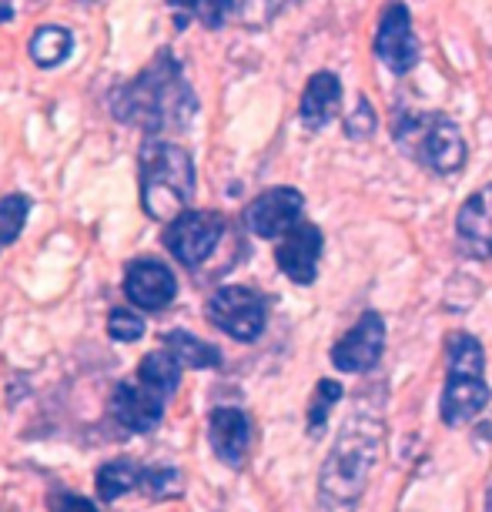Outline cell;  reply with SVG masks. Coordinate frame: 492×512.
Returning <instances> with one entry per match:
<instances>
[{
	"label": "cell",
	"mask_w": 492,
	"mask_h": 512,
	"mask_svg": "<svg viewBox=\"0 0 492 512\" xmlns=\"http://www.w3.org/2000/svg\"><path fill=\"white\" fill-rule=\"evenodd\" d=\"M138 185L144 215L171 225L195 198V161L181 144L144 138L138 151Z\"/></svg>",
	"instance_id": "3"
},
{
	"label": "cell",
	"mask_w": 492,
	"mask_h": 512,
	"mask_svg": "<svg viewBox=\"0 0 492 512\" xmlns=\"http://www.w3.org/2000/svg\"><path fill=\"white\" fill-rule=\"evenodd\" d=\"M385 349V322L379 312H362L355 328L345 332L332 349V365L339 372H369L379 365Z\"/></svg>",
	"instance_id": "11"
},
{
	"label": "cell",
	"mask_w": 492,
	"mask_h": 512,
	"mask_svg": "<svg viewBox=\"0 0 492 512\" xmlns=\"http://www.w3.org/2000/svg\"><path fill=\"white\" fill-rule=\"evenodd\" d=\"M51 512H101L91 499L77 496V492H54L51 496Z\"/></svg>",
	"instance_id": "28"
},
{
	"label": "cell",
	"mask_w": 492,
	"mask_h": 512,
	"mask_svg": "<svg viewBox=\"0 0 492 512\" xmlns=\"http://www.w3.org/2000/svg\"><path fill=\"white\" fill-rule=\"evenodd\" d=\"M208 439L215 456L225 462V466L238 469L248 456V442H252V422L241 409H231V405H221L208 415Z\"/></svg>",
	"instance_id": "15"
},
{
	"label": "cell",
	"mask_w": 492,
	"mask_h": 512,
	"mask_svg": "<svg viewBox=\"0 0 492 512\" xmlns=\"http://www.w3.org/2000/svg\"><path fill=\"white\" fill-rule=\"evenodd\" d=\"M342 111V81L332 71H315L308 77L302 104H298V118L308 131H322L328 121H335Z\"/></svg>",
	"instance_id": "16"
},
{
	"label": "cell",
	"mask_w": 492,
	"mask_h": 512,
	"mask_svg": "<svg viewBox=\"0 0 492 512\" xmlns=\"http://www.w3.org/2000/svg\"><path fill=\"white\" fill-rule=\"evenodd\" d=\"M208 318L211 325L238 342H255L265 332L268 302L262 292L248 285H225L208 298Z\"/></svg>",
	"instance_id": "6"
},
{
	"label": "cell",
	"mask_w": 492,
	"mask_h": 512,
	"mask_svg": "<svg viewBox=\"0 0 492 512\" xmlns=\"http://www.w3.org/2000/svg\"><path fill=\"white\" fill-rule=\"evenodd\" d=\"M198 0H171V7H178V11H195Z\"/></svg>",
	"instance_id": "30"
},
{
	"label": "cell",
	"mask_w": 492,
	"mask_h": 512,
	"mask_svg": "<svg viewBox=\"0 0 492 512\" xmlns=\"http://www.w3.org/2000/svg\"><path fill=\"white\" fill-rule=\"evenodd\" d=\"M392 138L405 158L436 175H456L466 164V138L459 124L436 111H395Z\"/></svg>",
	"instance_id": "4"
},
{
	"label": "cell",
	"mask_w": 492,
	"mask_h": 512,
	"mask_svg": "<svg viewBox=\"0 0 492 512\" xmlns=\"http://www.w3.org/2000/svg\"><path fill=\"white\" fill-rule=\"evenodd\" d=\"M164 395L141 382H118L111 395V412L124 429L134 432V436H144V432L158 429L161 415H164Z\"/></svg>",
	"instance_id": "13"
},
{
	"label": "cell",
	"mask_w": 492,
	"mask_h": 512,
	"mask_svg": "<svg viewBox=\"0 0 492 512\" xmlns=\"http://www.w3.org/2000/svg\"><path fill=\"white\" fill-rule=\"evenodd\" d=\"M221 235H225V218L218 211H185L164 228V248L178 258L185 268H198L211 251L218 248Z\"/></svg>",
	"instance_id": "7"
},
{
	"label": "cell",
	"mask_w": 492,
	"mask_h": 512,
	"mask_svg": "<svg viewBox=\"0 0 492 512\" xmlns=\"http://www.w3.org/2000/svg\"><path fill=\"white\" fill-rule=\"evenodd\" d=\"M141 489L148 492L151 499L168 502V499H178L181 492H185V479H181V472L171 469V466H154V469H144Z\"/></svg>",
	"instance_id": "22"
},
{
	"label": "cell",
	"mask_w": 492,
	"mask_h": 512,
	"mask_svg": "<svg viewBox=\"0 0 492 512\" xmlns=\"http://www.w3.org/2000/svg\"><path fill=\"white\" fill-rule=\"evenodd\" d=\"M449 372L446 389H442V422L462 425L489 405V382H486V359H482V345L469 332L449 335Z\"/></svg>",
	"instance_id": "5"
},
{
	"label": "cell",
	"mask_w": 492,
	"mask_h": 512,
	"mask_svg": "<svg viewBox=\"0 0 492 512\" xmlns=\"http://www.w3.org/2000/svg\"><path fill=\"white\" fill-rule=\"evenodd\" d=\"M385 425L369 412H352L335 436V446L328 452L318 496L325 512H352L359 506L375 462L382 459Z\"/></svg>",
	"instance_id": "2"
},
{
	"label": "cell",
	"mask_w": 492,
	"mask_h": 512,
	"mask_svg": "<svg viewBox=\"0 0 492 512\" xmlns=\"http://www.w3.org/2000/svg\"><path fill=\"white\" fill-rule=\"evenodd\" d=\"M231 11H235V0H198L191 14H195L208 31H218V27H225Z\"/></svg>",
	"instance_id": "27"
},
{
	"label": "cell",
	"mask_w": 492,
	"mask_h": 512,
	"mask_svg": "<svg viewBox=\"0 0 492 512\" xmlns=\"http://www.w3.org/2000/svg\"><path fill=\"white\" fill-rule=\"evenodd\" d=\"M339 399H342V385L339 382H328V379L318 382L315 399H312V409H308V432H312V436L325 425L328 412H332V405L339 402Z\"/></svg>",
	"instance_id": "23"
},
{
	"label": "cell",
	"mask_w": 492,
	"mask_h": 512,
	"mask_svg": "<svg viewBox=\"0 0 492 512\" xmlns=\"http://www.w3.org/2000/svg\"><path fill=\"white\" fill-rule=\"evenodd\" d=\"M138 382L148 385V389H154L158 395H164V399H171L181 385V362L168 349L144 355L138 365Z\"/></svg>",
	"instance_id": "18"
},
{
	"label": "cell",
	"mask_w": 492,
	"mask_h": 512,
	"mask_svg": "<svg viewBox=\"0 0 492 512\" xmlns=\"http://www.w3.org/2000/svg\"><path fill=\"white\" fill-rule=\"evenodd\" d=\"M124 295L141 312H161V308L175 302L178 278L158 258H134L128 272H124Z\"/></svg>",
	"instance_id": "10"
},
{
	"label": "cell",
	"mask_w": 492,
	"mask_h": 512,
	"mask_svg": "<svg viewBox=\"0 0 492 512\" xmlns=\"http://www.w3.org/2000/svg\"><path fill=\"white\" fill-rule=\"evenodd\" d=\"M108 335L114 342H138L144 335V318L138 312H128V308H114L108 315Z\"/></svg>",
	"instance_id": "24"
},
{
	"label": "cell",
	"mask_w": 492,
	"mask_h": 512,
	"mask_svg": "<svg viewBox=\"0 0 492 512\" xmlns=\"http://www.w3.org/2000/svg\"><path fill=\"white\" fill-rule=\"evenodd\" d=\"M375 57L389 67L392 74H409L419 64V37L412 27V14L402 0L385 4L375 31Z\"/></svg>",
	"instance_id": "8"
},
{
	"label": "cell",
	"mask_w": 492,
	"mask_h": 512,
	"mask_svg": "<svg viewBox=\"0 0 492 512\" xmlns=\"http://www.w3.org/2000/svg\"><path fill=\"white\" fill-rule=\"evenodd\" d=\"M141 479H144V469L134 459H111L98 469L94 486H98L101 502H114V499H121L124 492L141 489Z\"/></svg>",
	"instance_id": "19"
},
{
	"label": "cell",
	"mask_w": 492,
	"mask_h": 512,
	"mask_svg": "<svg viewBox=\"0 0 492 512\" xmlns=\"http://www.w3.org/2000/svg\"><path fill=\"white\" fill-rule=\"evenodd\" d=\"M111 111L121 124L148 131V138H161V131L188 128L198 114V98L175 54L161 51L134 81L111 91Z\"/></svg>",
	"instance_id": "1"
},
{
	"label": "cell",
	"mask_w": 492,
	"mask_h": 512,
	"mask_svg": "<svg viewBox=\"0 0 492 512\" xmlns=\"http://www.w3.org/2000/svg\"><path fill=\"white\" fill-rule=\"evenodd\" d=\"M486 512H492V486H489V496H486Z\"/></svg>",
	"instance_id": "31"
},
{
	"label": "cell",
	"mask_w": 492,
	"mask_h": 512,
	"mask_svg": "<svg viewBox=\"0 0 492 512\" xmlns=\"http://www.w3.org/2000/svg\"><path fill=\"white\" fill-rule=\"evenodd\" d=\"M288 4H295V0H241L238 4V14H241V21L245 24H268L278 11H285Z\"/></svg>",
	"instance_id": "26"
},
{
	"label": "cell",
	"mask_w": 492,
	"mask_h": 512,
	"mask_svg": "<svg viewBox=\"0 0 492 512\" xmlns=\"http://www.w3.org/2000/svg\"><path fill=\"white\" fill-rule=\"evenodd\" d=\"M27 51H31V61L37 67H57V64H64L67 57H71L74 34L67 31V27H61V24H44V27H37V31L31 34Z\"/></svg>",
	"instance_id": "17"
},
{
	"label": "cell",
	"mask_w": 492,
	"mask_h": 512,
	"mask_svg": "<svg viewBox=\"0 0 492 512\" xmlns=\"http://www.w3.org/2000/svg\"><path fill=\"white\" fill-rule=\"evenodd\" d=\"M14 17V4L11 0H0V24H7Z\"/></svg>",
	"instance_id": "29"
},
{
	"label": "cell",
	"mask_w": 492,
	"mask_h": 512,
	"mask_svg": "<svg viewBox=\"0 0 492 512\" xmlns=\"http://www.w3.org/2000/svg\"><path fill=\"white\" fill-rule=\"evenodd\" d=\"M164 349L175 355L181 365H188V369H221V352L215 345L201 342V338L181 332V328L164 335Z\"/></svg>",
	"instance_id": "20"
},
{
	"label": "cell",
	"mask_w": 492,
	"mask_h": 512,
	"mask_svg": "<svg viewBox=\"0 0 492 512\" xmlns=\"http://www.w3.org/2000/svg\"><path fill=\"white\" fill-rule=\"evenodd\" d=\"M27 215H31V198L27 195H7L0 201V251L11 248L21 238Z\"/></svg>",
	"instance_id": "21"
},
{
	"label": "cell",
	"mask_w": 492,
	"mask_h": 512,
	"mask_svg": "<svg viewBox=\"0 0 492 512\" xmlns=\"http://www.w3.org/2000/svg\"><path fill=\"white\" fill-rule=\"evenodd\" d=\"M305 198L298 188H268L245 208V225L258 238H282L302 221Z\"/></svg>",
	"instance_id": "9"
},
{
	"label": "cell",
	"mask_w": 492,
	"mask_h": 512,
	"mask_svg": "<svg viewBox=\"0 0 492 512\" xmlns=\"http://www.w3.org/2000/svg\"><path fill=\"white\" fill-rule=\"evenodd\" d=\"M322 231L312 221H298L292 231H285L275 248L278 268L292 278L295 285H312L318 278V258H322Z\"/></svg>",
	"instance_id": "12"
},
{
	"label": "cell",
	"mask_w": 492,
	"mask_h": 512,
	"mask_svg": "<svg viewBox=\"0 0 492 512\" xmlns=\"http://www.w3.org/2000/svg\"><path fill=\"white\" fill-rule=\"evenodd\" d=\"M375 128H379V118H375L369 98H359L355 101V111L345 118V134H349L352 141H365V138H372Z\"/></svg>",
	"instance_id": "25"
},
{
	"label": "cell",
	"mask_w": 492,
	"mask_h": 512,
	"mask_svg": "<svg viewBox=\"0 0 492 512\" xmlns=\"http://www.w3.org/2000/svg\"><path fill=\"white\" fill-rule=\"evenodd\" d=\"M456 238L459 248L476 262L492 258V185L479 188L466 198V205L456 215Z\"/></svg>",
	"instance_id": "14"
}]
</instances>
